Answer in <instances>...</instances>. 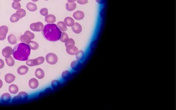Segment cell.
Masks as SVG:
<instances>
[{"instance_id":"6da1fadb","label":"cell","mask_w":176,"mask_h":110,"mask_svg":"<svg viewBox=\"0 0 176 110\" xmlns=\"http://www.w3.org/2000/svg\"><path fill=\"white\" fill-rule=\"evenodd\" d=\"M42 31L44 37L48 41L52 42L59 40L62 33L56 24L54 23L45 25Z\"/></svg>"},{"instance_id":"7a4b0ae2","label":"cell","mask_w":176,"mask_h":110,"mask_svg":"<svg viewBox=\"0 0 176 110\" xmlns=\"http://www.w3.org/2000/svg\"><path fill=\"white\" fill-rule=\"evenodd\" d=\"M13 50V58L21 61L28 60L31 52L29 45L23 43H19L16 45Z\"/></svg>"},{"instance_id":"3957f363","label":"cell","mask_w":176,"mask_h":110,"mask_svg":"<svg viewBox=\"0 0 176 110\" xmlns=\"http://www.w3.org/2000/svg\"><path fill=\"white\" fill-rule=\"evenodd\" d=\"M45 58L43 56H40L34 59L27 60L26 61V64L29 67H33L39 65L45 62Z\"/></svg>"},{"instance_id":"277c9868","label":"cell","mask_w":176,"mask_h":110,"mask_svg":"<svg viewBox=\"0 0 176 110\" xmlns=\"http://www.w3.org/2000/svg\"><path fill=\"white\" fill-rule=\"evenodd\" d=\"M47 62L50 65H55L57 63L58 58L56 54L53 53H49L45 56Z\"/></svg>"},{"instance_id":"5b68a950","label":"cell","mask_w":176,"mask_h":110,"mask_svg":"<svg viewBox=\"0 0 176 110\" xmlns=\"http://www.w3.org/2000/svg\"><path fill=\"white\" fill-rule=\"evenodd\" d=\"M28 94L25 92H21L17 95L14 97L12 101L13 103L19 102L21 101H25L27 100Z\"/></svg>"},{"instance_id":"8992f818","label":"cell","mask_w":176,"mask_h":110,"mask_svg":"<svg viewBox=\"0 0 176 110\" xmlns=\"http://www.w3.org/2000/svg\"><path fill=\"white\" fill-rule=\"evenodd\" d=\"M44 24L42 22H40L32 23L30 25V28L33 31L40 32L42 31L44 28Z\"/></svg>"},{"instance_id":"52a82bcc","label":"cell","mask_w":176,"mask_h":110,"mask_svg":"<svg viewBox=\"0 0 176 110\" xmlns=\"http://www.w3.org/2000/svg\"><path fill=\"white\" fill-rule=\"evenodd\" d=\"M8 30V28L6 26H0V41H3L5 39Z\"/></svg>"},{"instance_id":"ba28073f","label":"cell","mask_w":176,"mask_h":110,"mask_svg":"<svg viewBox=\"0 0 176 110\" xmlns=\"http://www.w3.org/2000/svg\"><path fill=\"white\" fill-rule=\"evenodd\" d=\"M13 51V49L11 47H6L2 50V55L5 58H8L12 55Z\"/></svg>"},{"instance_id":"9c48e42d","label":"cell","mask_w":176,"mask_h":110,"mask_svg":"<svg viewBox=\"0 0 176 110\" xmlns=\"http://www.w3.org/2000/svg\"><path fill=\"white\" fill-rule=\"evenodd\" d=\"M66 51L69 55H75L78 51V48L73 45H69L66 46Z\"/></svg>"},{"instance_id":"30bf717a","label":"cell","mask_w":176,"mask_h":110,"mask_svg":"<svg viewBox=\"0 0 176 110\" xmlns=\"http://www.w3.org/2000/svg\"><path fill=\"white\" fill-rule=\"evenodd\" d=\"M39 86V82L37 79L32 78L29 81V86L31 89L34 90L38 87Z\"/></svg>"},{"instance_id":"8fae6325","label":"cell","mask_w":176,"mask_h":110,"mask_svg":"<svg viewBox=\"0 0 176 110\" xmlns=\"http://www.w3.org/2000/svg\"><path fill=\"white\" fill-rule=\"evenodd\" d=\"M73 16L76 20H80L84 19L85 17V14L83 11H77L73 13Z\"/></svg>"},{"instance_id":"7c38bea8","label":"cell","mask_w":176,"mask_h":110,"mask_svg":"<svg viewBox=\"0 0 176 110\" xmlns=\"http://www.w3.org/2000/svg\"><path fill=\"white\" fill-rule=\"evenodd\" d=\"M29 71L28 67L25 65L21 66L17 69V73L21 75H26Z\"/></svg>"},{"instance_id":"4fadbf2b","label":"cell","mask_w":176,"mask_h":110,"mask_svg":"<svg viewBox=\"0 0 176 110\" xmlns=\"http://www.w3.org/2000/svg\"><path fill=\"white\" fill-rule=\"evenodd\" d=\"M71 28L73 31L76 34H80L82 31V26L78 22L74 23V24L72 26Z\"/></svg>"},{"instance_id":"5bb4252c","label":"cell","mask_w":176,"mask_h":110,"mask_svg":"<svg viewBox=\"0 0 176 110\" xmlns=\"http://www.w3.org/2000/svg\"><path fill=\"white\" fill-rule=\"evenodd\" d=\"M11 96L8 93L3 94L0 97V101L3 103H8L11 101Z\"/></svg>"},{"instance_id":"9a60e30c","label":"cell","mask_w":176,"mask_h":110,"mask_svg":"<svg viewBox=\"0 0 176 110\" xmlns=\"http://www.w3.org/2000/svg\"><path fill=\"white\" fill-rule=\"evenodd\" d=\"M45 20L48 24H53L56 21V17L52 14L48 15L45 17Z\"/></svg>"},{"instance_id":"2e32d148","label":"cell","mask_w":176,"mask_h":110,"mask_svg":"<svg viewBox=\"0 0 176 110\" xmlns=\"http://www.w3.org/2000/svg\"><path fill=\"white\" fill-rule=\"evenodd\" d=\"M15 78V77L14 75L12 74L8 73L5 75L4 80L6 83L10 84L14 81Z\"/></svg>"},{"instance_id":"e0dca14e","label":"cell","mask_w":176,"mask_h":110,"mask_svg":"<svg viewBox=\"0 0 176 110\" xmlns=\"http://www.w3.org/2000/svg\"><path fill=\"white\" fill-rule=\"evenodd\" d=\"M45 72L41 68H37L35 71V75L39 79H41L45 77Z\"/></svg>"},{"instance_id":"ac0fdd59","label":"cell","mask_w":176,"mask_h":110,"mask_svg":"<svg viewBox=\"0 0 176 110\" xmlns=\"http://www.w3.org/2000/svg\"><path fill=\"white\" fill-rule=\"evenodd\" d=\"M64 22L67 26L72 27L74 24V20L72 18L70 17H67L64 19Z\"/></svg>"},{"instance_id":"d6986e66","label":"cell","mask_w":176,"mask_h":110,"mask_svg":"<svg viewBox=\"0 0 176 110\" xmlns=\"http://www.w3.org/2000/svg\"><path fill=\"white\" fill-rule=\"evenodd\" d=\"M20 39V41L22 43H25L26 44H28L31 41V39L30 36L28 35L27 34H25L21 36Z\"/></svg>"},{"instance_id":"ffe728a7","label":"cell","mask_w":176,"mask_h":110,"mask_svg":"<svg viewBox=\"0 0 176 110\" xmlns=\"http://www.w3.org/2000/svg\"><path fill=\"white\" fill-rule=\"evenodd\" d=\"M26 8L29 11H34L37 10V6L33 2H29L26 4Z\"/></svg>"},{"instance_id":"44dd1931","label":"cell","mask_w":176,"mask_h":110,"mask_svg":"<svg viewBox=\"0 0 176 110\" xmlns=\"http://www.w3.org/2000/svg\"><path fill=\"white\" fill-rule=\"evenodd\" d=\"M57 26L61 32H65L67 30V26L64 22L59 21L57 23Z\"/></svg>"},{"instance_id":"7402d4cb","label":"cell","mask_w":176,"mask_h":110,"mask_svg":"<svg viewBox=\"0 0 176 110\" xmlns=\"http://www.w3.org/2000/svg\"><path fill=\"white\" fill-rule=\"evenodd\" d=\"M8 90L10 93L13 94H15L19 91V88L16 85L11 84L9 87Z\"/></svg>"},{"instance_id":"603a6c76","label":"cell","mask_w":176,"mask_h":110,"mask_svg":"<svg viewBox=\"0 0 176 110\" xmlns=\"http://www.w3.org/2000/svg\"><path fill=\"white\" fill-rule=\"evenodd\" d=\"M7 41L11 45H15L17 42L16 37L14 34H12L8 36Z\"/></svg>"},{"instance_id":"cb8c5ba5","label":"cell","mask_w":176,"mask_h":110,"mask_svg":"<svg viewBox=\"0 0 176 110\" xmlns=\"http://www.w3.org/2000/svg\"><path fill=\"white\" fill-rule=\"evenodd\" d=\"M76 7H77V4L75 3H69L67 2V4H66V8L68 11H74V10L75 9Z\"/></svg>"},{"instance_id":"d4e9b609","label":"cell","mask_w":176,"mask_h":110,"mask_svg":"<svg viewBox=\"0 0 176 110\" xmlns=\"http://www.w3.org/2000/svg\"><path fill=\"white\" fill-rule=\"evenodd\" d=\"M81 64V63L79 61L75 60L71 62L70 66L73 70H74V71H76L80 67Z\"/></svg>"},{"instance_id":"484cf974","label":"cell","mask_w":176,"mask_h":110,"mask_svg":"<svg viewBox=\"0 0 176 110\" xmlns=\"http://www.w3.org/2000/svg\"><path fill=\"white\" fill-rule=\"evenodd\" d=\"M21 19L20 16L18 13H14L13 15H11L10 18V20L11 22H16Z\"/></svg>"},{"instance_id":"4316f807","label":"cell","mask_w":176,"mask_h":110,"mask_svg":"<svg viewBox=\"0 0 176 110\" xmlns=\"http://www.w3.org/2000/svg\"><path fill=\"white\" fill-rule=\"evenodd\" d=\"M75 56L77 60L80 61L83 59L85 56V53L82 50L78 51L75 54Z\"/></svg>"},{"instance_id":"83f0119b","label":"cell","mask_w":176,"mask_h":110,"mask_svg":"<svg viewBox=\"0 0 176 110\" xmlns=\"http://www.w3.org/2000/svg\"><path fill=\"white\" fill-rule=\"evenodd\" d=\"M28 45L30 46V49L33 50H37L39 48V45L38 43H37L36 41H31Z\"/></svg>"},{"instance_id":"f1b7e54d","label":"cell","mask_w":176,"mask_h":110,"mask_svg":"<svg viewBox=\"0 0 176 110\" xmlns=\"http://www.w3.org/2000/svg\"><path fill=\"white\" fill-rule=\"evenodd\" d=\"M6 63L9 67H12L15 64V60L11 56L8 58H5Z\"/></svg>"},{"instance_id":"f546056e","label":"cell","mask_w":176,"mask_h":110,"mask_svg":"<svg viewBox=\"0 0 176 110\" xmlns=\"http://www.w3.org/2000/svg\"><path fill=\"white\" fill-rule=\"evenodd\" d=\"M70 76V72L68 71H63L62 73V78H63L64 80H67L68 79Z\"/></svg>"},{"instance_id":"4dcf8cb0","label":"cell","mask_w":176,"mask_h":110,"mask_svg":"<svg viewBox=\"0 0 176 110\" xmlns=\"http://www.w3.org/2000/svg\"><path fill=\"white\" fill-rule=\"evenodd\" d=\"M68 36L67 33H66L64 32H62L61 37H60V39H59V40H60L62 42L65 43L66 41L68 39Z\"/></svg>"},{"instance_id":"1f68e13d","label":"cell","mask_w":176,"mask_h":110,"mask_svg":"<svg viewBox=\"0 0 176 110\" xmlns=\"http://www.w3.org/2000/svg\"><path fill=\"white\" fill-rule=\"evenodd\" d=\"M16 13H18L20 16L21 18L26 16V11L22 8H19L18 10H17Z\"/></svg>"},{"instance_id":"d6a6232c","label":"cell","mask_w":176,"mask_h":110,"mask_svg":"<svg viewBox=\"0 0 176 110\" xmlns=\"http://www.w3.org/2000/svg\"><path fill=\"white\" fill-rule=\"evenodd\" d=\"M61 85L60 82L59 81L57 80H54L52 81L51 82V86L52 88L53 89H56L60 85Z\"/></svg>"},{"instance_id":"836d02e7","label":"cell","mask_w":176,"mask_h":110,"mask_svg":"<svg viewBox=\"0 0 176 110\" xmlns=\"http://www.w3.org/2000/svg\"><path fill=\"white\" fill-rule=\"evenodd\" d=\"M11 6L14 9L18 10L19 8H21V5L19 2H14L12 3Z\"/></svg>"},{"instance_id":"e575fe53","label":"cell","mask_w":176,"mask_h":110,"mask_svg":"<svg viewBox=\"0 0 176 110\" xmlns=\"http://www.w3.org/2000/svg\"><path fill=\"white\" fill-rule=\"evenodd\" d=\"M40 13L41 15L44 16H46L48 14V10L45 7L42 8L40 10Z\"/></svg>"},{"instance_id":"d590c367","label":"cell","mask_w":176,"mask_h":110,"mask_svg":"<svg viewBox=\"0 0 176 110\" xmlns=\"http://www.w3.org/2000/svg\"><path fill=\"white\" fill-rule=\"evenodd\" d=\"M69 45H75V41L72 38H68L65 42V46H67Z\"/></svg>"},{"instance_id":"8d00e7d4","label":"cell","mask_w":176,"mask_h":110,"mask_svg":"<svg viewBox=\"0 0 176 110\" xmlns=\"http://www.w3.org/2000/svg\"><path fill=\"white\" fill-rule=\"evenodd\" d=\"M24 34H27L30 37V38H31V40H33V39H34V38L35 37V35H34V34L30 32L29 30L26 31V32L24 33Z\"/></svg>"},{"instance_id":"74e56055","label":"cell","mask_w":176,"mask_h":110,"mask_svg":"<svg viewBox=\"0 0 176 110\" xmlns=\"http://www.w3.org/2000/svg\"><path fill=\"white\" fill-rule=\"evenodd\" d=\"M77 2L80 4L84 5L88 3V0H77Z\"/></svg>"},{"instance_id":"f35d334b","label":"cell","mask_w":176,"mask_h":110,"mask_svg":"<svg viewBox=\"0 0 176 110\" xmlns=\"http://www.w3.org/2000/svg\"><path fill=\"white\" fill-rule=\"evenodd\" d=\"M96 41H93V42H92L91 44V45H90V49H95V47L96 46Z\"/></svg>"},{"instance_id":"ab89813d","label":"cell","mask_w":176,"mask_h":110,"mask_svg":"<svg viewBox=\"0 0 176 110\" xmlns=\"http://www.w3.org/2000/svg\"><path fill=\"white\" fill-rule=\"evenodd\" d=\"M4 66V61L0 59V69H2Z\"/></svg>"},{"instance_id":"60d3db41","label":"cell","mask_w":176,"mask_h":110,"mask_svg":"<svg viewBox=\"0 0 176 110\" xmlns=\"http://www.w3.org/2000/svg\"><path fill=\"white\" fill-rule=\"evenodd\" d=\"M96 2H97L99 4H104L105 2V0H96Z\"/></svg>"},{"instance_id":"b9f144b4","label":"cell","mask_w":176,"mask_h":110,"mask_svg":"<svg viewBox=\"0 0 176 110\" xmlns=\"http://www.w3.org/2000/svg\"><path fill=\"white\" fill-rule=\"evenodd\" d=\"M104 10H102L100 12V15L101 16V17H102L104 16Z\"/></svg>"},{"instance_id":"7bdbcfd3","label":"cell","mask_w":176,"mask_h":110,"mask_svg":"<svg viewBox=\"0 0 176 110\" xmlns=\"http://www.w3.org/2000/svg\"><path fill=\"white\" fill-rule=\"evenodd\" d=\"M67 0L68 1V3H74V2L76 1L77 0Z\"/></svg>"},{"instance_id":"ee69618b","label":"cell","mask_w":176,"mask_h":110,"mask_svg":"<svg viewBox=\"0 0 176 110\" xmlns=\"http://www.w3.org/2000/svg\"><path fill=\"white\" fill-rule=\"evenodd\" d=\"M2 86H3V82L1 79H0V89L2 88Z\"/></svg>"},{"instance_id":"f6af8a7d","label":"cell","mask_w":176,"mask_h":110,"mask_svg":"<svg viewBox=\"0 0 176 110\" xmlns=\"http://www.w3.org/2000/svg\"><path fill=\"white\" fill-rule=\"evenodd\" d=\"M21 0H14V1H15V2H19V1H20Z\"/></svg>"},{"instance_id":"bcb514c9","label":"cell","mask_w":176,"mask_h":110,"mask_svg":"<svg viewBox=\"0 0 176 110\" xmlns=\"http://www.w3.org/2000/svg\"><path fill=\"white\" fill-rule=\"evenodd\" d=\"M33 2H37V1H38L39 0H31Z\"/></svg>"},{"instance_id":"7dc6e473","label":"cell","mask_w":176,"mask_h":110,"mask_svg":"<svg viewBox=\"0 0 176 110\" xmlns=\"http://www.w3.org/2000/svg\"></svg>"},{"instance_id":"c3c4849f","label":"cell","mask_w":176,"mask_h":110,"mask_svg":"<svg viewBox=\"0 0 176 110\" xmlns=\"http://www.w3.org/2000/svg\"></svg>"}]
</instances>
